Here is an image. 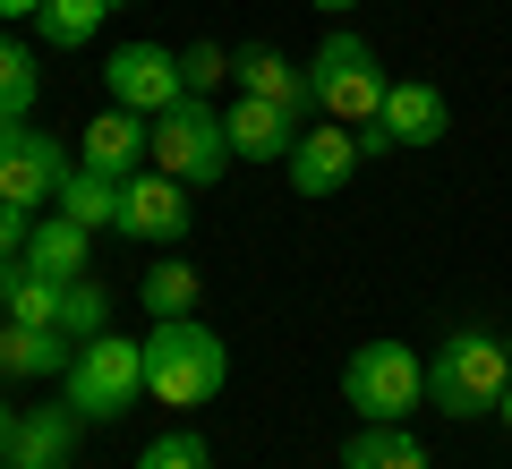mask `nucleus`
<instances>
[{
  "instance_id": "6e6552de",
  "label": "nucleus",
  "mask_w": 512,
  "mask_h": 469,
  "mask_svg": "<svg viewBox=\"0 0 512 469\" xmlns=\"http://www.w3.org/2000/svg\"><path fill=\"white\" fill-rule=\"evenodd\" d=\"M111 103L120 111H146V120H163L171 103H188V77H180V52H163V43H120L103 69Z\"/></svg>"
},
{
  "instance_id": "423d86ee",
  "label": "nucleus",
  "mask_w": 512,
  "mask_h": 469,
  "mask_svg": "<svg viewBox=\"0 0 512 469\" xmlns=\"http://www.w3.org/2000/svg\"><path fill=\"white\" fill-rule=\"evenodd\" d=\"M222 163H239V154H231V128H222L214 103H197V94H188V103H171L163 120H154V171H163V180L214 188Z\"/></svg>"
},
{
  "instance_id": "7c9ffc66",
  "label": "nucleus",
  "mask_w": 512,
  "mask_h": 469,
  "mask_svg": "<svg viewBox=\"0 0 512 469\" xmlns=\"http://www.w3.org/2000/svg\"><path fill=\"white\" fill-rule=\"evenodd\" d=\"M0 469H18V461H0Z\"/></svg>"
},
{
  "instance_id": "393cba45",
  "label": "nucleus",
  "mask_w": 512,
  "mask_h": 469,
  "mask_svg": "<svg viewBox=\"0 0 512 469\" xmlns=\"http://www.w3.org/2000/svg\"><path fill=\"white\" fill-rule=\"evenodd\" d=\"M231 60H239V52H222V43H197V52H180V77H188V94L205 103V94H214L222 77H231Z\"/></svg>"
},
{
  "instance_id": "473e14b6",
  "label": "nucleus",
  "mask_w": 512,
  "mask_h": 469,
  "mask_svg": "<svg viewBox=\"0 0 512 469\" xmlns=\"http://www.w3.org/2000/svg\"><path fill=\"white\" fill-rule=\"evenodd\" d=\"M60 469H69V461H60Z\"/></svg>"
},
{
  "instance_id": "4468645a",
  "label": "nucleus",
  "mask_w": 512,
  "mask_h": 469,
  "mask_svg": "<svg viewBox=\"0 0 512 469\" xmlns=\"http://www.w3.org/2000/svg\"><path fill=\"white\" fill-rule=\"evenodd\" d=\"M231 77H239V94H256V103H282L291 120H308V111H316L308 69H299V60H282V52H265V43H256V52H239Z\"/></svg>"
},
{
  "instance_id": "5701e85b",
  "label": "nucleus",
  "mask_w": 512,
  "mask_h": 469,
  "mask_svg": "<svg viewBox=\"0 0 512 469\" xmlns=\"http://www.w3.org/2000/svg\"><path fill=\"white\" fill-rule=\"evenodd\" d=\"M35 94H43V77H35V52L0 35V120H26V111H35Z\"/></svg>"
},
{
  "instance_id": "9b49d317",
  "label": "nucleus",
  "mask_w": 512,
  "mask_h": 469,
  "mask_svg": "<svg viewBox=\"0 0 512 469\" xmlns=\"http://www.w3.org/2000/svg\"><path fill=\"white\" fill-rule=\"evenodd\" d=\"M350 171H359V128H342V120L299 128V145H291V188L299 197H333V188H350Z\"/></svg>"
},
{
  "instance_id": "39448f33",
  "label": "nucleus",
  "mask_w": 512,
  "mask_h": 469,
  "mask_svg": "<svg viewBox=\"0 0 512 469\" xmlns=\"http://www.w3.org/2000/svg\"><path fill=\"white\" fill-rule=\"evenodd\" d=\"M69 410L94 418V427H111V418L137 410V393H146V342H120V333H103V342H86L69 359Z\"/></svg>"
},
{
  "instance_id": "2f4dec72",
  "label": "nucleus",
  "mask_w": 512,
  "mask_h": 469,
  "mask_svg": "<svg viewBox=\"0 0 512 469\" xmlns=\"http://www.w3.org/2000/svg\"><path fill=\"white\" fill-rule=\"evenodd\" d=\"M504 350H512V333H504Z\"/></svg>"
},
{
  "instance_id": "20e7f679",
  "label": "nucleus",
  "mask_w": 512,
  "mask_h": 469,
  "mask_svg": "<svg viewBox=\"0 0 512 469\" xmlns=\"http://www.w3.org/2000/svg\"><path fill=\"white\" fill-rule=\"evenodd\" d=\"M342 401L359 418H376V427H393V418H410L427 401V367L410 342H359L342 359Z\"/></svg>"
},
{
  "instance_id": "bb28decb",
  "label": "nucleus",
  "mask_w": 512,
  "mask_h": 469,
  "mask_svg": "<svg viewBox=\"0 0 512 469\" xmlns=\"http://www.w3.org/2000/svg\"><path fill=\"white\" fill-rule=\"evenodd\" d=\"M0 18H43V0H0Z\"/></svg>"
},
{
  "instance_id": "b1692460",
  "label": "nucleus",
  "mask_w": 512,
  "mask_h": 469,
  "mask_svg": "<svg viewBox=\"0 0 512 469\" xmlns=\"http://www.w3.org/2000/svg\"><path fill=\"white\" fill-rule=\"evenodd\" d=\"M137 469H214V452H205L197 427H171V435H154V444L137 452Z\"/></svg>"
},
{
  "instance_id": "aec40b11",
  "label": "nucleus",
  "mask_w": 512,
  "mask_h": 469,
  "mask_svg": "<svg viewBox=\"0 0 512 469\" xmlns=\"http://www.w3.org/2000/svg\"><path fill=\"white\" fill-rule=\"evenodd\" d=\"M111 9H120V0H43V43H60V52H86L94 35H103L111 26Z\"/></svg>"
},
{
  "instance_id": "c756f323",
  "label": "nucleus",
  "mask_w": 512,
  "mask_h": 469,
  "mask_svg": "<svg viewBox=\"0 0 512 469\" xmlns=\"http://www.w3.org/2000/svg\"><path fill=\"white\" fill-rule=\"evenodd\" d=\"M316 9H325V18H350V9H359V0H316Z\"/></svg>"
},
{
  "instance_id": "7ed1b4c3",
  "label": "nucleus",
  "mask_w": 512,
  "mask_h": 469,
  "mask_svg": "<svg viewBox=\"0 0 512 469\" xmlns=\"http://www.w3.org/2000/svg\"><path fill=\"white\" fill-rule=\"evenodd\" d=\"M308 86H316V111L342 128H367L384 111V94H393V77L376 69V52H367V35H350V26H333L325 43H316L308 60Z\"/></svg>"
},
{
  "instance_id": "9d476101",
  "label": "nucleus",
  "mask_w": 512,
  "mask_h": 469,
  "mask_svg": "<svg viewBox=\"0 0 512 469\" xmlns=\"http://www.w3.org/2000/svg\"><path fill=\"white\" fill-rule=\"evenodd\" d=\"M188 222H197L188 188H180V180H163L154 163L120 188V239H137V248H171V239H188Z\"/></svg>"
},
{
  "instance_id": "cd10ccee",
  "label": "nucleus",
  "mask_w": 512,
  "mask_h": 469,
  "mask_svg": "<svg viewBox=\"0 0 512 469\" xmlns=\"http://www.w3.org/2000/svg\"><path fill=\"white\" fill-rule=\"evenodd\" d=\"M9 427H18V410H9V401H0V461H9Z\"/></svg>"
},
{
  "instance_id": "ddd939ff",
  "label": "nucleus",
  "mask_w": 512,
  "mask_h": 469,
  "mask_svg": "<svg viewBox=\"0 0 512 469\" xmlns=\"http://www.w3.org/2000/svg\"><path fill=\"white\" fill-rule=\"evenodd\" d=\"M222 128H231V154L239 163H291V145L308 120H291L282 103H256V94H239L231 111H222Z\"/></svg>"
},
{
  "instance_id": "a878e982",
  "label": "nucleus",
  "mask_w": 512,
  "mask_h": 469,
  "mask_svg": "<svg viewBox=\"0 0 512 469\" xmlns=\"http://www.w3.org/2000/svg\"><path fill=\"white\" fill-rule=\"evenodd\" d=\"M26 231H35V214H26V205H0V265L26 256Z\"/></svg>"
},
{
  "instance_id": "f3484780",
  "label": "nucleus",
  "mask_w": 512,
  "mask_h": 469,
  "mask_svg": "<svg viewBox=\"0 0 512 469\" xmlns=\"http://www.w3.org/2000/svg\"><path fill=\"white\" fill-rule=\"evenodd\" d=\"M86 239H94L86 222H69V214H43L35 231H26V265H35L43 282H86V273H94V265H86Z\"/></svg>"
},
{
  "instance_id": "f03ea898",
  "label": "nucleus",
  "mask_w": 512,
  "mask_h": 469,
  "mask_svg": "<svg viewBox=\"0 0 512 469\" xmlns=\"http://www.w3.org/2000/svg\"><path fill=\"white\" fill-rule=\"evenodd\" d=\"M504 384H512V350H504V333L461 325L453 342L427 359V401H436L444 418H495Z\"/></svg>"
},
{
  "instance_id": "1a4fd4ad",
  "label": "nucleus",
  "mask_w": 512,
  "mask_h": 469,
  "mask_svg": "<svg viewBox=\"0 0 512 469\" xmlns=\"http://www.w3.org/2000/svg\"><path fill=\"white\" fill-rule=\"evenodd\" d=\"M444 128H453V103H444L427 77H393V94H384V111L359 128V154H393V145H436Z\"/></svg>"
},
{
  "instance_id": "f8f14e48",
  "label": "nucleus",
  "mask_w": 512,
  "mask_h": 469,
  "mask_svg": "<svg viewBox=\"0 0 512 469\" xmlns=\"http://www.w3.org/2000/svg\"><path fill=\"white\" fill-rule=\"evenodd\" d=\"M77 163H86V171H111V180H137V171L154 163V120H146V111H120V103H111L103 120H86Z\"/></svg>"
},
{
  "instance_id": "dca6fc26",
  "label": "nucleus",
  "mask_w": 512,
  "mask_h": 469,
  "mask_svg": "<svg viewBox=\"0 0 512 469\" xmlns=\"http://www.w3.org/2000/svg\"><path fill=\"white\" fill-rule=\"evenodd\" d=\"M69 359H77L69 333H52V325H0V376H9V384H26V376H69Z\"/></svg>"
},
{
  "instance_id": "f257e3e1",
  "label": "nucleus",
  "mask_w": 512,
  "mask_h": 469,
  "mask_svg": "<svg viewBox=\"0 0 512 469\" xmlns=\"http://www.w3.org/2000/svg\"><path fill=\"white\" fill-rule=\"evenodd\" d=\"M231 384V342L205 316H154L146 333V393L163 410H205Z\"/></svg>"
},
{
  "instance_id": "a211bd4d",
  "label": "nucleus",
  "mask_w": 512,
  "mask_h": 469,
  "mask_svg": "<svg viewBox=\"0 0 512 469\" xmlns=\"http://www.w3.org/2000/svg\"><path fill=\"white\" fill-rule=\"evenodd\" d=\"M342 469H427V444L393 418V427H376V418H359L342 444Z\"/></svg>"
},
{
  "instance_id": "412c9836",
  "label": "nucleus",
  "mask_w": 512,
  "mask_h": 469,
  "mask_svg": "<svg viewBox=\"0 0 512 469\" xmlns=\"http://www.w3.org/2000/svg\"><path fill=\"white\" fill-rule=\"evenodd\" d=\"M137 299H146V316H197L205 273H197V265H180V256H163V265L137 282Z\"/></svg>"
},
{
  "instance_id": "c85d7f7f",
  "label": "nucleus",
  "mask_w": 512,
  "mask_h": 469,
  "mask_svg": "<svg viewBox=\"0 0 512 469\" xmlns=\"http://www.w3.org/2000/svg\"><path fill=\"white\" fill-rule=\"evenodd\" d=\"M495 427H504V435H512V384H504V401H495Z\"/></svg>"
},
{
  "instance_id": "6ab92c4d",
  "label": "nucleus",
  "mask_w": 512,
  "mask_h": 469,
  "mask_svg": "<svg viewBox=\"0 0 512 469\" xmlns=\"http://www.w3.org/2000/svg\"><path fill=\"white\" fill-rule=\"evenodd\" d=\"M120 188L128 180H111V171H86V163H77L69 171V180H60V214H69V222H86V231H120Z\"/></svg>"
},
{
  "instance_id": "4be33fe9",
  "label": "nucleus",
  "mask_w": 512,
  "mask_h": 469,
  "mask_svg": "<svg viewBox=\"0 0 512 469\" xmlns=\"http://www.w3.org/2000/svg\"><path fill=\"white\" fill-rule=\"evenodd\" d=\"M60 333H69L77 350H86V342H103V333H111V290L94 282V273H86V282H69V299H60Z\"/></svg>"
},
{
  "instance_id": "2eb2a0df",
  "label": "nucleus",
  "mask_w": 512,
  "mask_h": 469,
  "mask_svg": "<svg viewBox=\"0 0 512 469\" xmlns=\"http://www.w3.org/2000/svg\"><path fill=\"white\" fill-rule=\"evenodd\" d=\"M77 427H86V418H77L69 401H52V410H18V427H9V461H18V469H60L77 452Z\"/></svg>"
},
{
  "instance_id": "0eeeda50",
  "label": "nucleus",
  "mask_w": 512,
  "mask_h": 469,
  "mask_svg": "<svg viewBox=\"0 0 512 469\" xmlns=\"http://www.w3.org/2000/svg\"><path fill=\"white\" fill-rule=\"evenodd\" d=\"M69 145L60 137H43V128H26V120H0V205H52L60 197V180H69Z\"/></svg>"
}]
</instances>
